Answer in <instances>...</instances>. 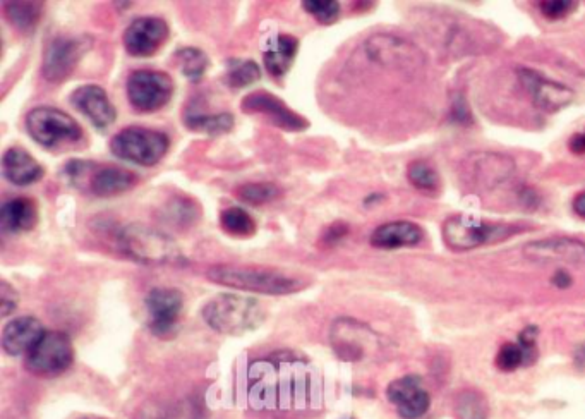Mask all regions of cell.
<instances>
[{
  "label": "cell",
  "mask_w": 585,
  "mask_h": 419,
  "mask_svg": "<svg viewBox=\"0 0 585 419\" xmlns=\"http://www.w3.org/2000/svg\"><path fill=\"white\" fill-rule=\"evenodd\" d=\"M246 392L251 407L260 411L306 409L320 399L321 382L308 359L280 351L249 365Z\"/></svg>",
  "instance_id": "1"
},
{
  "label": "cell",
  "mask_w": 585,
  "mask_h": 419,
  "mask_svg": "<svg viewBox=\"0 0 585 419\" xmlns=\"http://www.w3.org/2000/svg\"><path fill=\"white\" fill-rule=\"evenodd\" d=\"M206 277L220 286L270 296H285L304 289V282L296 275L258 265H213L208 268Z\"/></svg>",
  "instance_id": "2"
},
{
  "label": "cell",
  "mask_w": 585,
  "mask_h": 419,
  "mask_svg": "<svg viewBox=\"0 0 585 419\" xmlns=\"http://www.w3.org/2000/svg\"><path fill=\"white\" fill-rule=\"evenodd\" d=\"M203 318L218 334L242 335L265 322V310L256 299L220 294L205 304Z\"/></svg>",
  "instance_id": "3"
},
{
  "label": "cell",
  "mask_w": 585,
  "mask_h": 419,
  "mask_svg": "<svg viewBox=\"0 0 585 419\" xmlns=\"http://www.w3.org/2000/svg\"><path fill=\"white\" fill-rule=\"evenodd\" d=\"M117 244L124 255L145 265H170L182 260L174 239L148 225H127L117 234Z\"/></svg>",
  "instance_id": "4"
},
{
  "label": "cell",
  "mask_w": 585,
  "mask_h": 419,
  "mask_svg": "<svg viewBox=\"0 0 585 419\" xmlns=\"http://www.w3.org/2000/svg\"><path fill=\"white\" fill-rule=\"evenodd\" d=\"M517 234L510 224L486 222L474 215H453L443 224V241L453 251H471L484 244L500 243Z\"/></svg>",
  "instance_id": "5"
},
{
  "label": "cell",
  "mask_w": 585,
  "mask_h": 419,
  "mask_svg": "<svg viewBox=\"0 0 585 419\" xmlns=\"http://www.w3.org/2000/svg\"><path fill=\"white\" fill-rule=\"evenodd\" d=\"M167 134L143 126H129L115 134L110 141V152L115 157L143 167H153L169 152Z\"/></svg>",
  "instance_id": "6"
},
{
  "label": "cell",
  "mask_w": 585,
  "mask_h": 419,
  "mask_svg": "<svg viewBox=\"0 0 585 419\" xmlns=\"http://www.w3.org/2000/svg\"><path fill=\"white\" fill-rule=\"evenodd\" d=\"M26 129L38 145L49 150L76 145L83 140L85 134L73 117L54 107H37L30 110L26 116Z\"/></svg>",
  "instance_id": "7"
},
{
  "label": "cell",
  "mask_w": 585,
  "mask_h": 419,
  "mask_svg": "<svg viewBox=\"0 0 585 419\" xmlns=\"http://www.w3.org/2000/svg\"><path fill=\"white\" fill-rule=\"evenodd\" d=\"M74 361V347L64 332H45L37 346L26 354L25 368L40 378L59 377Z\"/></svg>",
  "instance_id": "8"
},
{
  "label": "cell",
  "mask_w": 585,
  "mask_h": 419,
  "mask_svg": "<svg viewBox=\"0 0 585 419\" xmlns=\"http://www.w3.org/2000/svg\"><path fill=\"white\" fill-rule=\"evenodd\" d=\"M127 98L134 110L150 114L163 109L174 95V79L162 71L138 69L127 78Z\"/></svg>",
  "instance_id": "9"
},
{
  "label": "cell",
  "mask_w": 585,
  "mask_h": 419,
  "mask_svg": "<svg viewBox=\"0 0 585 419\" xmlns=\"http://www.w3.org/2000/svg\"><path fill=\"white\" fill-rule=\"evenodd\" d=\"M90 37L59 35L47 43L43 52L42 74L49 83H64L78 67L83 55L91 49Z\"/></svg>",
  "instance_id": "10"
},
{
  "label": "cell",
  "mask_w": 585,
  "mask_h": 419,
  "mask_svg": "<svg viewBox=\"0 0 585 419\" xmlns=\"http://www.w3.org/2000/svg\"><path fill=\"white\" fill-rule=\"evenodd\" d=\"M145 303L150 315L148 327L151 334L160 339H167L174 334L184 308L182 292L172 287H155L148 292Z\"/></svg>",
  "instance_id": "11"
},
{
  "label": "cell",
  "mask_w": 585,
  "mask_h": 419,
  "mask_svg": "<svg viewBox=\"0 0 585 419\" xmlns=\"http://www.w3.org/2000/svg\"><path fill=\"white\" fill-rule=\"evenodd\" d=\"M517 74H519L520 83L524 86L525 92L529 93L532 104L544 112L553 114V112L565 109L567 105L572 104L573 98H575L572 88L546 78L531 67H519Z\"/></svg>",
  "instance_id": "12"
},
{
  "label": "cell",
  "mask_w": 585,
  "mask_h": 419,
  "mask_svg": "<svg viewBox=\"0 0 585 419\" xmlns=\"http://www.w3.org/2000/svg\"><path fill=\"white\" fill-rule=\"evenodd\" d=\"M241 107L244 114L265 116L268 121L272 122L273 126L290 131V133H299V131L308 129L309 126L306 117L299 116L280 98L273 97L272 93H249L248 97H244L242 100Z\"/></svg>",
  "instance_id": "13"
},
{
  "label": "cell",
  "mask_w": 585,
  "mask_h": 419,
  "mask_svg": "<svg viewBox=\"0 0 585 419\" xmlns=\"http://www.w3.org/2000/svg\"><path fill=\"white\" fill-rule=\"evenodd\" d=\"M169 38L167 21L157 16L134 19L124 31V47L133 57H151L162 49Z\"/></svg>",
  "instance_id": "14"
},
{
  "label": "cell",
  "mask_w": 585,
  "mask_h": 419,
  "mask_svg": "<svg viewBox=\"0 0 585 419\" xmlns=\"http://www.w3.org/2000/svg\"><path fill=\"white\" fill-rule=\"evenodd\" d=\"M525 258L539 263H567V265H585V243L575 237L556 236L525 244Z\"/></svg>",
  "instance_id": "15"
},
{
  "label": "cell",
  "mask_w": 585,
  "mask_h": 419,
  "mask_svg": "<svg viewBox=\"0 0 585 419\" xmlns=\"http://www.w3.org/2000/svg\"><path fill=\"white\" fill-rule=\"evenodd\" d=\"M386 397L397 407V413L404 419H417L428 413L429 394L424 389L423 380L417 375L393 380L388 389Z\"/></svg>",
  "instance_id": "16"
},
{
  "label": "cell",
  "mask_w": 585,
  "mask_h": 419,
  "mask_svg": "<svg viewBox=\"0 0 585 419\" xmlns=\"http://www.w3.org/2000/svg\"><path fill=\"white\" fill-rule=\"evenodd\" d=\"M368 54L383 66L417 69L424 64L423 52L417 49L416 45L392 35L371 38L368 42Z\"/></svg>",
  "instance_id": "17"
},
{
  "label": "cell",
  "mask_w": 585,
  "mask_h": 419,
  "mask_svg": "<svg viewBox=\"0 0 585 419\" xmlns=\"http://www.w3.org/2000/svg\"><path fill=\"white\" fill-rule=\"evenodd\" d=\"M465 165L472 184L481 189L496 188L510 179L515 172L512 158L500 153H476Z\"/></svg>",
  "instance_id": "18"
},
{
  "label": "cell",
  "mask_w": 585,
  "mask_h": 419,
  "mask_svg": "<svg viewBox=\"0 0 585 419\" xmlns=\"http://www.w3.org/2000/svg\"><path fill=\"white\" fill-rule=\"evenodd\" d=\"M71 104L83 116L88 117L93 126L100 129L109 128L110 124H114L115 119H117L115 107L102 86H79L71 95Z\"/></svg>",
  "instance_id": "19"
},
{
  "label": "cell",
  "mask_w": 585,
  "mask_h": 419,
  "mask_svg": "<svg viewBox=\"0 0 585 419\" xmlns=\"http://www.w3.org/2000/svg\"><path fill=\"white\" fill-rule=\"evenodd\" d=\"M138 184V176L119 165H95L86 186L98 198L122 195Z\"/></svg>",
  "instance_id": "20"
},
{
  "label": "cell",
  "mask_w": 585,
  "mask_h": 419,
  "mask_svg": "<svg viewBox=\"0 0 585 419\" xmlns=\"http://www.w3.org/2000/svg\"><path fill=\"white\" fill-rule=\"evenodd\" d=\"M42 323L33 316H19L13 322L7 323L2 332V347L11 356H21L30 353L33 347L37 346L42 339Z\"/></svg>",
  "instance_id": "21"
},
{
  "label": "cell",
  "mask_w": 585,
  "mask_h": 419,
  "mask_svg": "<svg viewBox=\"0 0 585 419\" xmlns=\"http://www.w3.org/2000/svg\"><path fill=\"white\" fill-rule=\"evenodd\" d=\"M371 339V332L354 320H338L333 325L332 344L335 353L345 361H357L366 353V342Z\"/></svg>",
  "instance_id": "22"
},
{
  "label": "cell",
  "mask_w": 585,
  "mask_h": 419,
  "mask_svg": "<svg viewBox=\"0 0 585 419\" xmlns=\"http://www.w3.org/2000/svg\"><path fill=\"white\" fill-rule=\"evenodd\" d=\"M2 172L7 181L14 186H30L42 179L45 169L31 153L23 150L21 146H13L6 150L2 157Z\"/></svg>",
  "instance_id": "23"
},
{
  "label": "cell",
  "mask_w": 585,
  "mask_h": 419,
  "mask_svg": "<svg viewBox=\"0 0 585 419\" xmlns=\"http://www.w3.org/2000/svg\"><path fill=\"white\" fill-rule=\"evenodd\" d=\"M423 227L409 220H395L380 225L371 234V246L378 249H399L416 246L423 241Z\"/></svg>",
  "instance_id": "24"
},
{
  "label": "cell",
  "mask_w": 585,
  "mask_h": 419,
  "mask_svg": "<svg viewBox=\"0 0 585 419\" xmlns=\"http://www.w3.org/2000/svg\"><path fill=\"white\" fill-rule=\"evenodd\" d=\"M38 222L37 201L31 198H14L0 208V229L6 234L31 231Z\"/></svg>",
  "instance_id": "25"
},
{
  "label": "cell",
  "mask_w": 585,
  "mask_h": 419,
  "mask_svg": "<svg viewBox=\"0 0 585 419\" xmlns=\"http://www.w3.org/2000/svg\"><path fill=\"white\" fill-rule=\"evenodd\" d=\"M299 40L292 35H275L266 42L265 61L266 71L272 74L273 78H282L289 71L292 62L296 59Z\"/></svg>",
  "instance_id": "26"
},
{
  "label": "cell",
  "mask_w": 585,
  "mask_h": 419,
  "mask_svg": "<svg viewBox=\"0 0 585 419\" xmlns=\"http://www.w3.org/2000/svg\"><path fill=\"white\" fill-rule=\"evenodd\" d=\"M200 217L201 208L198 201L186 195L172 196L158 212L160 222L174 227V229H181V231L194 227Z\"/></svg>",
  "instance_id": "27"
},
{
  "label": "cell",
  "mask_w": 585,
  "mask_h": 419,
  "mask_svg": "<svg viewBox=\"0 0 585 419\" xmlns=\"http://www.w3.org/2000/svg\"><path fill=\"white\" fill-rule=\"evenodd\" d=\"M184 124L191 131L217 136V134L229 133L230 129L234 128V116L229 112L205 114L196 105V102H193V104L187 105L186 112H184Z\"/></svg>",
  "instance_id": "28"
},
{
  "label": "cell",
  "mask_w": 585,
  "mask_h": 419,
  "mask_svg": "<svg viewBox=\"0 0 585 419\" xmlns=\"http://www.w3.org/2000/svg\"><path fill=\"white\" fill-rule=\"evenodd\" d=\"M4 13L9 23L18 28L19 31L35 30L38 21L42 18L43 4L40 2H6Z\"/></svg>",
  "instance_id": "29"
},
{
  "label": "cell",
  "mask_w": 585,
  "mask_h": 419,
  "mask_svg": "<svg viewBox=\"0 0 585 419\" xmlns=\"http://www.w3.org/2000/svg\"><path fill=\"white\" fill-rule=\"evenodd\" d=\"M453 413L457 419H488V401L479 390H462L453 404Z\"/></svg>",
  "instance_id": "30"
},
{
  "label": "cell",
  "mask_w": 585,
  "mask_h": 419,
  "mask_svg": "<svg viewBox=\"0 0 585 419\" xmlns=\"http://www.w3.org/2000/svg\"><path fill=\"white\" fill-rule=\"evenodd\" d=\"M261 78V69L256 62L251 59H229L227 61V73H225V83L230 88H246L253 85Z\"/></svg>",
  "instance_id": "31"
},
{
  "label": "cell",
  "mask_w": 585,
  "mask_h": 419,
  "mask_svg": "<svg viewBox=\"0 0 585 419\" xmlns=\"http://www.w3.org/2000/svg\"><path fill=\"white\" fill-rule=\"evenodd\" d=\"M220 225L234 237H251L256 232V222L246 210L239 207L225 208L220 213Z\"/></svg>",
  "instance_id": "32"
},
{
  "label": "cell",
  "mask_w": 585,
  "mask_h": 419,
  "mask_svg": "<svg viewBox=\"0 0 585 419\" xmlns=\"http://www.w3.org/2000/svg\"><path fill=\"white\" fill-rule=\"evenodd\" d=\"M175 59L181 64L182 74L189 81H194V83H198L205 76L208 67H210L208 55L203 50L194 49V47H186V49L179 50L175 54Z\"/></svg>",
  "instance_id": "33"
},
{
  "label": "cell",
  "mask_w": 585,
  "mask_h": 419,
  "mask_svg": "<svg viewBox=\"0 0 585 419\" xmlns=\"http://www.w3.org/2000/svg\"><path fill=\"white\" fill-rule=\"evenodd\" d=\"M239 200L249 205H265L282 196V188L273 183H248L236 189Z\"/></svg>",
  "instance_id": "34"
},
{
  "label": "cell",
  "mask_w": 585,
  "mask_h": 419,
  "mask_svg": "<svg viewBox=\"0 0 585 419\" xmlns=\"http://www.w3.org/2000/svg\"><path fill=\"white\" fill-rule=\"evenodd\" d=\"M407 179L414 188L423 189V191H435L440 188V174L436 172L433 165H429L424 160H416L409 164Z\"/></svg>",
  "instance_id": "35"
},
{
  "label": "cell",
  "mask_w": 585,
  "mask_h": 419,
  "mask_svg": "<svg viewBox=\"0 0 585 419\" xmlns=\"http://www.w3.org/2000/svg\"><path fill=\"white\" fill-rule=\"evenodd\" d=\"M302 7L321 25H332L340 16V4L335 0H306Z\"/></svg>",
  "instance_id": "36"
},
{
  "label": "cell",
  "mask_w": 585,
  "mask_h": 419,
  "mask_svg": "<svg viewBox=\"0 0 585 419\" xmlns=\"http://www.w3.org/2000/svg\"><path fill=\"white\" fill-rule=\"evenodd\" d=\"M522 365H527V358H525L524 349L519 344L507 342L500 347V351L496 354V366L501 371H515Z\"/></svg>",
  "instance_id": "37"
},
{
  "label": "cell",
  "mask_w": 585,
  "mask_h": 419,
  "mask_svg": "<svg viewBox=\"0 0 585 419\" xmlns=\"http://www.w3.org/2000/svg\"><path fill=\"white\" fill-rule=\"evenodd\" d=\"M575 7H577V2H568V0H544L539 4L541 14H543L544 18L551 19V21L567 18L568 14H572Z\"/></svg>",
  "instance_id": "38"
},
{
  "label": "cell",
  "mask_w": 585,
  "mask_h": 419,
  "mask_svg": "<svg viewBox=\"0 0 585 419\" xmlns=\"http://www.w3.org/2000/svg\"><path fill=\"white\" fill-rule=\"evenodd\" d=\"M539 330L534 325L531 327L524 328L519 335V346L524 349L525 358H527V365H531L532 361L536 359L537 349L536 341Z\"/></svg>",
  "instance_id": "39"
},
{
  "label": "cell",
  "mask_w": 585,
  "mask_h": 419,
  "mask_svg": "<svg viewBox=\"0 0 585 419\" xmlns=\"http://www.w3.org/2000/svg\"><path fill=\"white\" fill-rule=\"evenodd\" d=\"M18 292L7 284L6 280L0 282V311L2 316L11 315L18 306Z\"/></svg>",
  "instance_id": "40"
},
{
  "label": "cell",
  "mask_w": 585,
  "mask_h": 419,
  "mask_svg": "<svg viewBox=\"0 0 585 419\" xmlns=\"http://www.w3.org/2000/svg\"><path fill=\"white\" fill-rule=\"evenodd\" d=\"M452 119L457 124H462V126L472 124L471 109H469V104L465 102V98L462 95H457V97L453 98Z\"/></svg>",
  "instance_id": "41"
},
{
  "label": "cell",
  "mask_w": 585,
  "mask_h": 419,
  "mask_svg": "<svg viewBox=\"0 0 585 419\" xmlns=\"http://www.w3.org/2000/svg\"><path fill=\"white\" fill-rule=\"evenodd\" d=\"M347 234H349V225L344 224V222H335L326 229L325 234L321 237V243L326 244V246H335Z\"/></svg>",
  "instance_id": "42"
},
{
  "label": "cell",
  "mask_w": 585,
  "mask_h": 419,
  "mask_svg": "<svg viewBox=\"0 0 585 419\" xmlns=\"http://www.w3.org/2000/svg\"><path fill=\"white\" fill-rule=\"evenodd\" d=\"M570 146V152L575 155H584L585 153V131L584 133L573 134L572 140L568 143Z\"/></svg>",
  "instance_id": "43"
},
{
  "label": "cell",
  "mask_w": 585,
  "mask_h": 419,
  "mask_svg": "<svg viewBox=\"0 0 585 419\" xmlns=\"http://www.w3.org/2000/svg\"><path fill=\"white\" fill-rule=\"evenodd\" d=\"M572 282V277H570L565 270H558V272L551 277V284L560 287V289H568V287L572 286Z\"/></svg>",
  "instance_id": "44"
},
{
  "label": "cell",
  "mask_w": 585,
  "mask_h": 419,
  "mask_svg": "<svg viewBox=\"0 0 585 419\" xmlns=\"http://www.w3.org/2000/svg\"><path fill=\"white\" fill-rule=\"evenodd\" d=\"M573 212L577 213L579 217L585 219V191L573 198Z\"/></svg>",
  "instance_id": "45"
},
{
  "label": "cell",
  "mask_w": 585,
  "mask_h": 419,
  "mask_svg": "<svg viewBox=\"0 0 585 419\" xmlns=\"http://www.w3.org/2000/svg\"><path fill=\"white\" fill-rule=\"evenodd\" d=\"M85 419H100V418H85Z\"/></svg>",
  "instance_id": "46"
}]
</instances>
